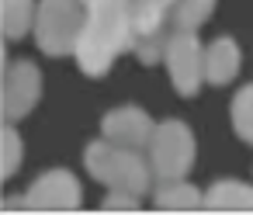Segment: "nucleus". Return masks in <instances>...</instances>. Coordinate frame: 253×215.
<instances>
[{
  "label": "nucleus",
  "instance_id": "2eb2a0df",
  "mask_svg": "<svg viewBox=\"0 0 253 215\" xmlns=\"http://www.w3.org/2000/svg\"><path fill=\"white\" fill-rule=\"evenodd\" d=\"M21 153H25L21 135H18L14 122H7V125H4V177H14V173H18V167H21Z\"/></svg>",
  "mask_w": 253,
  "mask_h": 215
},
{
  "label": "nucleus",
  "instance_id": "20e7f679",
  "mask_svg": "<svg viewBox=\"0 0 253 215\" xmlns=\"http://www.w3.org/2000/svg\"><path fill=\"white\" fill-rule=\"evenodd\" d=\"M194 135L184 122L170 118L163 125H156L153 139H149V163L156 180H180L187 177V170L194 167Z\"/></svg>",
  "mask_w": 253,
  "mask_h": 215
},
{
  "label": "nucleus",
  "instance_id": "f03ea898",
  "mask_svg": "<svg viewBox=\"0 0 253 215\" xmlns=\"http://www.w3.org/2000/svg\"><path fill=\"white\" fill-rule=\"evenodd\" d=\"M84 163H87V173L94 180H101L104 187L111 191H128V194H146L153 187V163L142 160L132 146H118L111 139H101V142H90L87 153H84Z\"/></svg>",
  "mask_w": 253,
  "mask_h": 215
},
{
  "label": "nucleus",
  "instance_id": "9d476101",
  "mask_svg": "<svg viewBox=\"0 0 253 215\" xmlns=\"http://www.w3.org/2000/svg\"><path fill=\"white\" fill-rule=\"evenodd\" d=\"M205 208L215 212H253V187L243 180H215L205 191Z\"/></svg>",
  "mask_w": 253,
  "mask_h": 215
},
{
  "label": "nucleus",
  "instance_id": "9b49d317",
  "mask_svg": "<svg viewBox=\"0 0 253 215\" xmlns=\"http://www.w3.org/2000/svg\"><path fill=\"white\" fill-rule=\"evenodd\" d=\"M153 201H156V208H170V212L205 208V194H201L194 184H187L184 177H180V180H163V184L156 187Z\"/></svg>",
  "mask_w": 253,
  "mask_h": 215
},
{
  "label": "nucleus",
  "instance_id": "f3484780",
  "mask_svg": "<svg viewBox=\"0 0 253 215\" xmlns=\"http://www.w3.org/2000/svg\"><path fill=\"white\" fill-rule=\"evenodd\" d=\"M25 208H32V205H28V194H25V198H7V201H4V212H25Z\"/></svg>",
  "mask_w": 253,
  "mask_h": 215
},
{
  "label": "nucleus",
  "instance_id": "4468645a",
  "mask_svg": "<svg viewBox=\"0 0 253 215\" xmlns=\"http://www.w3.org/2000/svg\"><path fill=\"white\" fill-rule=\"evenodd\" d=\"M215 11V0H177V7H173V25L177 28H191L198 32Z\"/></svg>",
  "mask_w": 253,
  "mask_h": 215
},
{
  "label": "nucleus",
  "instance_id": "39448f33",
  "mask_svg": "<svg viewBox=\"0 0 253 215\" xmlns=\"http://www.w3.org/2000/svg\"><path fill=\"white\" fill-rule=\"evenodd\" d=\"M167 70H170V80L177 87V94L184 97H194L205 84V49L198 42V32L191 28H177L170 39H167Z\"/></svg>",
  "mask_w": 253,
  "mask_h": 215
},
{
  "label": "nucleus",
  "instance_id": "423d86ee",
  "mask_svg": "<svg viewBox=\"0 0 253 215\" xmlns=\"http://www.w3.org/2000/svg\"><path fill=\"white\" fill-rule=\"evenodd\" d=\"M42 97V73L35 63L28 59H11L7 70H4V97H0V104H4V118L7 122H18L25 118Z\"/></svg>",
  "mask_w": 253,
  "mask_h": 215
},
{
  "label": "nucleus",
  "instance_id": "6e6552de",
  "mask_svg": "<svg viewBox=\"0 0 253 215\" xmlns=\"http://www.w3.org/2000/svg\"><path fill=\"white\" fill-rule=\"evenodd\" d=\"M101 132H104V139H111V142H118V146L142 149V146H149V139H153L156 125H153V118H149L142 108L125 104V108H115V111H108V115H104Z\"/></svg>",
  "mask_w": 253,
  "mask_h": 215
},
{
  "label": "nucleus",
  "instance_id": "dca6fc26",
  "mask_svg": "<svg viewBox=\"0 0 253 215\" xmlns=\"http://www.w3.org/2000/svg\"><path fill=\"white\" fill-rule=\"evenodd\" d=\"M139 194H128V191H108V198H104V205L101 208H108V212H132V208H139Z\"/></svg>",
  "mask_w": 253,
  "mask_h": 215
},
{
  "label": "nucleus",
  "instance_id": "ddd939ff",
  "mask_svg": "<svg viewBox=\"0 0 253 215\" xmlns=\"http://www.w3.org/2000/svg\"><path fill=\"white\" fill-rule=\"evenodd\" d=\"M232 129L243 142L253 146V84H246L236 97H232Z\"/></svg>",
  "mask_w": 253,
  "mask_h": 215
},
{
  "label": "nucleus",
  "instance_id": "f257e3e1",
  "mask_svg": "<svg viewBox=\"0 0 253 215\" xmlns=\"http://www.w3.org/2000/svg\"><path fill=\"white\" fill-rule=\"evenodd\" d=\"M128 49H135L132 0H90L87 21L77 42V66L87 77H104L111 63Z\"/></svg>",
  "mask_w": 253,
  "mask_h": 215
},
{
  "label": "nucleus",
  "instance_id": "a211bd4d",
  "mask_svg": "<svg viewBox=\"0 0 253 215\" xmlns=\"http://www.w3.org/2000/svg\"><path fill=\"white\" fill-rule=\"evenodd\" d=\"M84 4H90V0H84Z\"/></svg>",
  "mask_w": 253,
  "mask_h": 215
},
{
  "label": "nucleus",
  "instance_id": "f8f14e48",
  "mask_svg": "<svg viewBox=\"0 0 253 215\" xmlns=\"http://www.w3.org/2000/svg\"><path fill=\"white\" fill-rule=\"evenodd\" d=\"M35 14H39L35 0H4V35H7V42L25 39L28 28H35Z\"/></svg>",
  "mask_w": 253,
  "mask_h": 215
},
{
  "label": "nucleus",
  "instance_id": "7ed1b4c3",
  "mask_svg": "<svg viewBox=\"0 0 253 215\" xmlns=\"http://www.w3.org/2000/svg\"><path fill=\"white\" fill-rule=\"evenodd\" d=\"M84 0H39L35 42L45 56H77V42L87 21Z\"/></svg>",
  "mask_w": 253,
  "mask_h": 215
},
{
  "label": "nucleus",
  "instance_id": "1a4fd4ad",
  "mask_svg": "<svg viewBox=\"0 0 253 215\" xmlns=\"http://www.w3.org/2000/svg\"><path fill=\"white\" fill-rule=\"evenodd\" d=\"M239 59H243V52H239V45L232 39H215L205 49V80L211 87L232 84L236 73H239Z\"/></svg>",
  "mask_w": 253,
  "mask_h": 215
},
{
  "label": "nucleus",
  "instance_id": "0eeeda50",
  "mask_svg": "<svg viewBox=\"0 0 253 215\" xmlns=\"http://www.w3.org/2000/svg\"><path fill=\"white\" fill-rule=\"evenodd\" d=\"M80 201H84V191L70 170H49L28 187L32 212H73Z\"/></svg>",
  "mask_w": 253,
  "mask_h": 215
}]
</instances>
